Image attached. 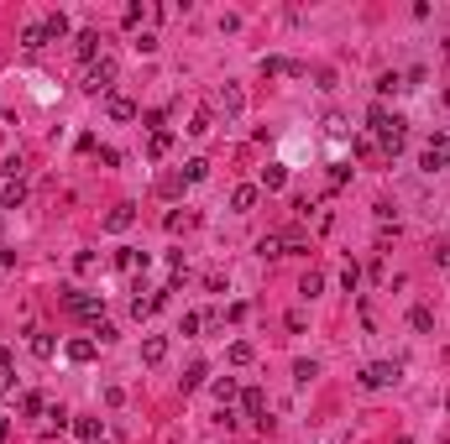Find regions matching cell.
I'll return each instance as SVG.
<instances>
[{
  "label": "cell",
  "mask_w": 450,
  "mask_h": 444,
  "mask_svg": "<svg viewBox=\"0 0 450 444\" xmlns=\"http://www.w3.org/2000/svg\"><path fill=\"white\" fill-rule=\"evenodd\" d=\"M27 204V183H21V178H6V183H0V209H21Z\"/></svg>",
  "instance_id": "52a82bcc"
},
{
  "label": "cell",
  "mask_w": 450,
  "mask_h": 444,
  "mask_svg": "<svg viewBox=\"0 0 450 444\" xmlns=\"http://www.w3.org/2000/svg\"><path fill=\"white\" fill-rule=\"evenodd\" d=\"M367 126L377 131V141H382V157H398L403 136H409V131H403V115H393L388 105H372V110H367Z\"/></svg>",
  "instance_id": "6da1fadb"
},
{
  "label": "cell",
  "mask_w": 450,
  "mask_h": 444,
  "mask_svg": "<svg viewBox=\"0 0 450 444\" xmlns=\"http://www.w3.org/2000/svg\"><path fill=\"white\" fill-rule=\"evenodd\" d=\"M21 413L37 418V413H42V397H37V392H27V397H21Z\"/></svg>",
  "instance_id": "e575fe53"
},
{
  "label": "cell",
  "mask_w": 450,
  "mask_h": 444,
  "mask_svg": "<svg viewBox=\"0 0 450 444\" xmlns=\"http://www.w3.org/2000/svg\"><path fill=\"white\" fill-rule=\"evenodd\" d=\"M215 99H220V110H225V115H241V105H246L241 84H220V94H215Z\"/></svg>",
  "instance_id": "7c38bea8"
},
{
  "label": "cell",
  "mask_w": 450,
  "mask_h": 444,
  "mask_svg": "<svg viewBox=\"0 0 450 444\" xmlns=\"http://www.w3.org/2000/svg\"><path fill=\"white\" fill-rule=\"evenodd\" d=\"M398 376H403L398 361H372L367 371H361V387H367V392H377V387H393Z\"/></svg>",
  "instance_id": "3957f363"
},
{
  "label": "cell",
  "mask_w": 450,
  "mask_h": 444,
  "mask_svg": "<svg viewBox=\"0 0 450 444\" xmlns=\"http://www.w3.org/2000/svg\"><path fill=\"white\" fill-rule=\"evenodd\" d=\"M131 48H136V52H141V58H152V52H157V31H141V37H136V42H131Z\"/></svg>",
  "instance_id": "4dcf8cb0"
},
{
  "label": "cell",
  "mask_w": 450,
  "mask_h": 444,
  "mask_svg": "<svg viewBox=\"0 0 450 444\" xmlns=\"http://www.w3.org/2000/svg\"><path fill=\"white\" fill-rule=\"evenodd\" d=\"M115 266H120V272H136V266H147V251H115Z\"/></svg>",
  "instance_id": "7402d4cb"
},
{
  "label": "cell",
  "mask_w": 450,
  "mask_h": 444,
  "mask_svg": "<svg viewBox=\"0 0 450 444\" xmlns=\"http://www.w3.org/2000/svg\"><path fill=\"white\" fill-rule=\"evenodd\" d=\"M257 257H283V236H262L257 241Z\"/></svg>",
  "instance_id": "f546056e"
},
{
  "label": "cell",
  "mask_w": 450,
  "mask_h": 444,
  "mask_svg": "<svg viewBox=\"0 0 450 444\" xmlns=\"http://www.w3.org/2000/svg\"><path fill=\"white\" fill-rule=\"evenodd\" d=\"M340 282H346V293H356V282H361V272H356V262L346 266V272H340Z\"/></svg>",
  "instance_id": "8d00e7d4"
},
{
  "label": "cell",
  "mask_w": 450,
  "mask_h": 444,
  "mask_svg": "<svg viewBox=\"0 0 450 444\" xmlns=\"http://www.w3.org/2000/svg\"><path fill=\"white\" fill-rule=\"evenodd\" d=\"M73 434L84 444H100V418H73Z\"/></svg>",
  "instance_id": "44dd1931"
},
{
  "label": "cell",
  "mask_w": 450,
  "mask_h": 444,
  "mask_svg": "<svg viewBox=\"0 0 450 444\" xmlns=\"http://www.w3.org/2000/svg\"><path fill=\"white\" fill-rule=\"evenodd\" d=\"M183 183H189L183 173H162V178H157V194H162V199H178V194H183Z\"/></svg>",
  "instance_id": "d6986e66"
},
{
  "label": "cell",
  "mask_w": 450,
  "mask_h": 444,
  "mask_svg": "<svg viewBox=\"0 0 450 444\" xmlns=\"http://www.w3.org/2000/svg\"><path fill=\"white\" fill-rule=\"evenodd\" d=\"M173 152V131H152V141H147V157L157 162V157H168Z\"/></svg>",
  "instance_id": "ac0fdd59"
},
{
  "label": "cell",
  "mask_w": 450,
  "mask_h": 444,
  "mask_svg": "<svg viewBox=\"0 0 450 444\" xmlns=\"http://www.w3.org/2000/svg\"><path fill=\"white\" fill-rule=\"evenodd\" d=\"M241 408H246V418H257V424H262V413H267V397H262V387H246V392H241Z\"/></svg>",
  "instance_id": "5bb4252c"
},
{
  "label": "cell",
  "mask_w": 450,
  "mask_h": 444,
  "mask_svg": "<svg viewBox=\"0 0 450 444\" xmlns=\"http://www.w3.org/2000/svg\"><path fill=\"white\" fill-rule=\"evenodd\" d=\"M105 115H111V120H136V105H131L126 94H111V99H105Z\"/></svg>",
  "instance_id": "9a60e30c"
},
{
  "label": "cell",
  "mask_w": 450,
  "mask_h": 444,
  "mask_svg": "<svg viewBox=\"0 0 450 444\" xmlns=\"http://www.w3.org/2000/svg\"><path fill=\"white\" fill-rule=\"evenodd\" d=\"M0 230H6V209H0Z\"/></svg>",
  "instance_id": "ab89813d"
},
{
  "label": "cell",
  "mask_w": 450,
  "mask_h": 444,
  "mask_svg": "<svg viewBox=\"0 0 450 444\" xmlns=\"http://www.w3.org/2000/svg\"><path fill=\"white\" fill-rule=\"evenodd\" d=\"M6 434H10V424H6V413H0V444H6Z\"/></svg>",
  "instance_id": "f35d334b"
},
{
  "label": "cell",
  "mask_w": 450,
  "mask_h": 444,
  "mask_svg": "<svg viewBox=\"0 0 450 444\" xmlns=\"http://www.w3.org/2000/svg\"><path fill=\"white\" fill-rule=\"evenodd\" d=\"M73 52H79L84 63H94L100 58V31H79V37H73Z\"/></svg>",
  "instance_id": "4fadbf2b"
},
{
  "label": "cell",
  "mask_w": 450,
  "mask_h": 444,
  "mask_svg": "<svg viewBox=\"0 0 450 444\" xmlns=\"http://www.w3.org/2000/svg\"><path fill=\"white\" fill-rule=\"evenodd\" d=\"M183 178H189V183H204V178H210V162H204V157L183 162Z\"/></svg>",
  "instance_id": "4316f807"
},
{
  "label": "cell",
  "mask_w": 450,
  "mask_h": 444,
  "mask_svg": "<svg viewBox=\"0 0 450 444\" xmlns=\"http://www.w3.org/2000/svg\"><path fill=\"white\" fill-rule=\"evenodd\" d=\"M204 382H210V366L194 361V366H189V376H183V392H194V387H204Z\"/></svg>",
  "instance_id": "603a6c76"
},
{
  "label": "cell",
  "mask_w": 450,
  "mask_h": 444,
  "mask_svg": "<svg viewBox=\"0 0 450 444\" xmlns=\"http://www.w3.org/2000/svg\"><path fill=\"white\" fill-rule=\"evenodd\" d=\"M283 183H288V168H283V162H267V168H262V178H257V188H267V194H278Z\"/></svg>",
  "instance_id": "8fae6325"
},
{
  "label": "cell",
  "mask_w": 450,
  "mask_h": 444,
  "mask_svg": "<svg viewBox=\"0 0 450 444\" xmlns=\"http://www.w3.org/2000/svg\"><path fill=\"white\" fill-rule=\"evenodd\" d=\"M10 371H16V355H10L6 345H0V376H6V382H10V387H16V376H10Z\"/></svg>",
  "instance_id": "d6a6232c"
},
{
  "label": "cell",
  "mask_w": 450,
  "mask_h": 444,
  "mask_svg": "<svg viewBox=\"0 0 450 444\" xmlns=\"http://www.w3.org/2000/svg\"><path fill=\"white\" fill-rule=\"evenodd\" d=\"M293 376H299V382H314V376H320V361H299V366H293Z\"/></svg>",
  "instance_id": "836d02e7"
},
{
  "label": "cell",
  "mask_w": 450,
  "mask_h": 444,
  "mask_svg": "<svg viewBox=\"0 0 450 444\" xmlns=\"http://www.w3.org/2000/svg\"><path fill=\"white\" fill-rule=\"evenodd\" d=\"M52 350H58V345H52V335H42V329H37V335H31V355H42V361H52Z\"/></svg>",
  "instance_id": "f1b7e54d"
},
{
  "label": "cell",
  "mask_w": 450,
  "mask_h": 444,
  "mask_svg": "<svg viewBox=\"0 0 450 444\" xmlns=\"http://www.w3.org/2000/svg\"><path fill=\"white\" fill-rule=\"evenodd\" d=\"M42 31H48V42H58V37H69V16L63 10H52L48 21H42Z\"/></svg>",
  "instance_id": "ffe728a7"
},
{
  "label": "cell",
  "mask_w": 450,
  "mask_h": 444,
  "mask_svg": "<svg viewBox=\"0 0 450 444\" xmlns=\"http://www.w3.org/2000/svg\"><path fill=\"white\" fill-rule=\"evenodd\" d=\"M210 392H215V403H220V408H230L241 387H236V376H220V382H210Z\"/></svg>",
  "instance_id": "e0dca14e"
},
{
  "label": "cell",
  "mask_w": 450,
  "mask_h": 444,
  "mask_svg": "<svg viewBox=\"0 0 450 444\" xmlns=\"http://www.w3.org/2000/svg\"><path fill=\"white\" fill-rule=\"evenodd\" d=\"M299 293H304V298H320V293H325V272H304Z\"/></svg>",
  "instance_id": "cb8c5ba5"
},
{
  "label": "cell",
  "mask_w": 450,
  "mask_h": 444,
  "mask_svg": "<svg viewBox=\"0 0 450 444\" xmlns=\"http://www.w3.org/2000/svg\"><path fill=\"white\" fill-rule=\"evenodd\" d=\"M398 444H414V439H398Z\"/></svg>",
  "instance_id": "60d3db41"
},
{
  "label": "cell",
  "mask_w": 450,
  "mask_h": 444,
  "mask_svg": "<svg viewBox=\"0 0 450 444\" xmlns=\"http://www.w3.org/2000/svg\"><path fill=\"white\" fill-rule=\"evenodd\" d=\"M262 73H288V79H299L304 63H293V58H262Z\"/></svg>",
  "instance_id": "2e32d148"
},
{
  "label": "cell",
  "mask_w": 450,
  "mask_h": 444,
  "mask_svg": "<svg viewBox=\"0 0 450 444\" xmlns=\"http://www.w3.org/2000/svg\"><path fill=\"white\" fill-rule=\"evenodd\" d=\"M94 350H100V340H94V335H73L69 345H63V355H69L73 366H90V361H94Z\"/></svg>",
  "instance_id": "8992f818"
},
{
  "label": "cell",
  "mask_w": 450,
  "mask_h": 444,
  "mask_svg": "<svg viewBox=\"0 0 450 444\" xmlns=\"http://www.w3.org/2000/svg\"><path fill=\"white\" fill-rule=\"evenodd\" d=\"M377 89H382V94H398V89H403V79H398V73H382V79H377Z\"/></svg>",
  "instance_id": "d590c367"
},
{
  "label": "cell",
  "mask_w": 450,
  "mask_h": 444,
  "mask_svg": "<svg viewBox=\"0 0 450 444\" xmlns=\"http://www.w3.org/2000/svg\"><path fill=\"white\" fill-rule=\"evenodd\" d=\"M63 308H69V314H79V319H94V324H100V314H105V293H79V287H63Z\"/></svg>",
  "instance_id": "7a4b0ae2"
},
{
  "label": "cell",
  "mask_w": 450,
  "mask_h": 444,
  "mask_svg": "<svg viewBox=\"0 0 450 444\" xmlns=\"http://www.w3.org/2000/svg\"><path fill=\"white\" fill-rule=\"evenodd\" d=\"M210 126H215V120H210V110H199V115L189 120V136H210Z\"/></svg>",
  "instance_id": "1f68e13d"
},
{
  "label": "cell",
  "mask_w": 450,
  "mask_h": 444,
  "mask_svg": "<svg viewBox=\"0 0 450 444\" xmlns=\"http://www.w3.org/2000/svg\"><path fill=\"white\" fill-rule=\"evenodd\" d=\"M419 168H424V173H440V168H450V136H435L430 147H424Z\"/></svg>",
  "instance_id": "5b68a950"
},
{
  "label": "cell",
  "mask_w": 450,
  "mask_h": 444,
  "mask_svg": "<svg viewBox=\"0 0 450 444\" xmlns=\"http://www.w3.org/2000/svg\"><path fill=\"white\" fill-rule=\"evenodd\" d=\"M257 361V350L246 345V340H236V345H230V366H251Z\"/></svg>",
  "instance_id": "83f0119b"
},
{
  "label": "cell",
  "mask_w": 450,
  "mask_h": 444,
  "mask_svg": "<svg viewBox=\"0 0 450 444\" xmlns=\"http://www.w3.org/2000/svg\"><path fill=\"white\" fill-rule=\"evenodd\" d=\"M141 361H147V366H162V361H168V340H162V335H147V340H141Z\"/></svg>",
  "instance_id": "30bf717a"
},
{
  "label": "cell",
  "mask_w": 450,
  "mask_h": 444,
  "mask_svg": "<svg viewBox=\"0 0 450 444\" xmlns=\"http://www.w3.org/2000/svg\"><path fill=\"white\" fill-rule=\"evenodd\" d=\"M257 194H262L257 183H241L236 194H230V209H236V215H251V209H257Z\"/></svg>",
  "instance_id": "9c48e42d"
},
{
  "label": "cell",
  "mask_w": 450,
  "mask_h": 444,
  "mask_svg": "<svg viewBox=\"0 0 450 444\" xmlns=\"http://www.w3.org/2000/svg\"><path fill=\"white\" fill-rule=\"evenodd\" d=\"M21 48H27V52L48 48V31H42V27H27V31H21Z\"/></svg>",
  "instance_id": "d4e9b609"
},
{
  "label": "cell",
  "mask_w": 450,
  "mask_h": 444,
  "mask_svg": "<svg viewBox=\"0 0 450 444\" xmlns=\"http://www.w3.org/2000/svg\"><path fill=\"white\" fill-rule=\"evenodd\" d=\"M131 225H136V209L131 204H115L111 215H105V230H111V236H120V230H131Z\"/></svg>",
  "instance_id": "ba28073f"
},
{
  "label": "cell",
  "mask_w": 450,
  "mask_h": 444,
  "mask_svg": "<svg viewBox=\"0 0 450 444\" xmlns=\"http://www.w3.org/2000/svg\"><path fill=\"white\" fill-rule=\"evenodd\" d=\"M111 84H115V58H100L84 69V89L90 94H111Z\"/></svg>",
  "instance_id": "277c9868"
},
{
  "label": "cell",
  "mask_w": 450,
  "mask_h": 444,
  "mask_svg": "<svg viewBox=\"0 0 450 444\" xmlns=\"http://www.w3.org/2000/svg\"><path fill=\"white\" fill-rule=\"evenodd\" d=\"M409 324L419 329V335H430V329H435V314H430V308L419 303V308H414V314H409Z\"/></svg>",
  "instance_id": "484cf974"
},
{
  "label": "cell",
  "mask_w": 450,
  "mask_h": 444,
  "mask_svg": "<svg viewBox=\"0 0 450 444\" xmlns=\"http://www.w3.org/2000/svg\"><path fill=\"white\" fill-rule=\"evenodd\" d=\"M435 262H440V266H450V241H440V246H435Z\"/></svg>",
  "instance_id": "74e56055"
}]
</instances>
